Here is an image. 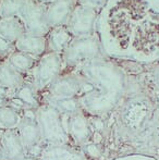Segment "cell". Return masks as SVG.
I'll use <instances>...</instances> for the list:
<instances>
[{
    "mask_svg": "<svg viewBox=\"0 0 159 160\" xmlns=\"http://www.w3.org/2000/svg\"><path fill=\"white\" fill-rule=\"evenodd\" d=\"M95 34L108 58L155 63L159 61V0H108L98 10Z\"/></svg>",
    "mask_w": 159,
    "mask_h": 160,
    "instance_id": "1",
    "label": "cell"
},
{
    "mask_svg": "<svg viewBox=\"0 0 159 160\" xmlns=\"http://www.w3.org/2000/svg\"><path fill=\"white\" fill-rule=\"evenodd\" d=\"M72 71L93 86L77 98L81 109L88 116L102 117L110 112L127 94V73L108 57L85 62Z\"/></svg>",
    "mask_w": 159,
    "mask_h": 160,
    "instance_id": "2",
    "label": "cell"
},
{
    "mask_svg": "<svg viewBox=\"0 0 159 160\" xmlns=\"http://www.w3.org/2000/svg\"><path fill=\"white\" fill-rule=\"evenodd\" d=\"M36 121L44 145H73L64 127V116L50 102L42 100L36 108Z\"/></svg>",
    "mask_w": 159,
    "mask_h": 160,
    "instance_id": "3",
    "label": "cell"
},
{
    "mask_svg": "<svg viewBox=\"0 0 159 160\" xmlns=\"http://www.w3.org/2000/svg\"><path fill=\"white\" fill-rule=\"evenodd\" d=\"M61 56L63 72L72 71L79 65L92 60L107 58L96 34L73 37Z\"/></svg>",
    "mask_w": 159,
    "mask_h": 160,
    "instance_id": "4",
    "label": "cell"
},
{
    "mask_svg": "<svg viewBox=\"0 0 159 160\" xmlns=\"http://www.w3.org/2000/svg\"><path fill=\"white\" fill-rule=\"evenodd\" d=\"M62 72V56L52 51H47L37 59L32 71L25 76V81L32 84L37 93L42 94Z\"/></svg>",
    "mask_w": 159,
    "mask_h": 160,
    "instance_id": "5",
    "label": "cell"
},
{
    "mask_svg": "<svg viewBox=\"0 0 159 160\" xmlns=\"http://www.w3.org/2000/svg\"><path fill=\"white\" fill-rule=\"evenodd\" d=\"M93 89L89 83H87L79 73L75 71L62 72L52 84L42 93L45 99L58 100L67 98H79L84 94Z\"/></svg>",
    "mask_w": 159,
    "mask_h": 160,
    "instance_id": "6",
    "label": "cell"
},
{
    "mask_svg": "<svg viewBox=\"0 0 159 160\" xmlns=\"http://www.w3.org/2000/svg\"><path fill=\"white\" fill-rule=\"evenodd\" d=\"M98 9L77 2L67 23V28L73 37L95 35Z\"/></svg>",
    "mask_w": 159,
    "mask_h": 160,
    "instance_id": "7",
    "label": "cell"
},
{
    "mask_svg": "<svg viewBox=\"0 0 159 160\" xmlns=\"http://www.w3.org/2000/svg\"><path fill=\"white\" fill-rule=\"evenodd\" d=\"M19 18L25 26V32L28 34L46 36L50 31L46 21L45 4L37 0H28L20 12Z\"/></svg>",
    "mask_w": 159,
    "mask_h": 160,
    "instance_id": "8",
    "label": "cell"
},
{
    "mask_svg": "<svg viewBox=\"0 0 159 160\" xmlns=\"http://www.w3.org/2000/svg\"><path fill=\"white\" fill-rule=\"evenodd\" d=\"M64 127L74 146L82 147L91 142L93 128L89 122V116L83 110L69 117L64 116Z\"/></svg>",
    "mask_w": 159,
    "mask_h": 160,
    "instance_id": "9",
    "label": "cell"
},
{
    "mask_svg": "<svg viewBox=\"0 0 159 160\" xmlns=\"http://www.w3.org/2000/svg\"><path fill=\"white\" fill-rule=\"evenodd\" d=\"M17 130L25 152L34 146L42 144V134L36 121V109L27 108L22 110V119Z\"/></svg>",
    "mask_w": 159,
    "mask_h": 160,
    "instance_id": "10",
    "label": "cell"
},
{
    "mask_svg": "<svg viewBox=\"0 0 159 160\" xmlns=\"http://www.w3.org/2000/svg\"><path fill=\"white\" fill-rule=\"evenodd\" d=\"M79 0H50L45 4V14L49 28L67 25Z\"/></svg>",
    "mask_w": 159,
    "mask_h": 160,
    "instance_id": "11",
    "label": "cell"
},
{
    "mask_svg": "<svg viewBox=\"0 0 159 160\" xmlns=\"http://www.w3.org/2000/svg\"><path fill=\"white\" fill-rule=\"evenodd\" d=\"M8 105L14 107L17 110H24L31 108L36 109L42 101L39 100V94L28 82H25L22 86L10 94L6 101Z\"/></svg>",
    "mask_w": 159,
    "mask_h": 160,
    "instance_id": "12",
    "label": "cell"
},
{
    "mask_svg": "<svg viewBox=\"0 0 159 160\" xmlns=\"http://www.w3.org/2000/svg\"><path fill=\"white\" fill-rule=\"evenodd\" d=\"M39 160H86L81 147L74 145H44Z\"/></svg>",
    "mask_w": 159,
    "mask_h": 160,
    "instance_id": "13",
    "label": "cell"
},
{
    "mask_svg": "<svg viewBox=\"0 0 159 160\" xmlns=\"http://www.w3.org/2000/svg\"><path fill=\"white\" fill-rule=\"evenodd\" d=\"M14 50L27 53L35 58H39L48 51L46 36L33 35L25 33L13 44Z\"/></svg>",
    "mask_w": 159,
    "mask_h": 160,
    "instance_id": "14",
    "label": "cell"
},
{
    "mask_svg": "<svg viewBox=\"0 0 159 160\" xmlns=\"http://www.w3.org/2000/svg\"><path fill=\"white\" fill-rule=\"evenodd\" d=\"M0 143L2 145L4 160H15L26 155L17 130H4L0 133Z\"/></svg>",
    "mask_w": 159,
    "mask_h": 160,
    "instance_id": "15",
    "label": "cell"
},
{
    "mask_svg": "<svg viewBox=\"0 0 159 160\" xmlns=\"http://www.w3.org/2000/svg\"><path fill=\"white\" fill-rule=\"evenodd\" d=\"M25 82V76L9 63L7 58L0 59V86L12 93Z\"/></svg>",
    "mask_w": 159,
    "mask_h": 160,
    "instance_id": "16",
    "label": "cell"
},
{
    "mask_svg": "<svg viewBox=\"0 0 159 160\" xmlns=\"http://www.w3.org/2000/svg\"><path fill=\"white\" fill-rule=\"evenodd\" d=\"M46 38L48 44V51L62 55V52L66 50L68 45L72 40L73 36L66 25H62L50 28L49 33L46 35Z\"/></svg>",
    "mask_w": 159,
    "mask_h": 160,
    "instance_id": "17",
    "label": "cell"
},
{
    "mask_svg": "<svg viewBox=\"0 0 159 160\" xmlns=\"http://www.w3.org/2000/svg\"><path fill=\"white\" fill-rule=\"evenodd\" d=\"M25 33V26L19 17L0 18V37L4 40L14 44Z\"/></svg>",
    "mask_w": 159,
    "mask_h": 160,
    "instance_id": "18",
    "label": "cell"
},
{
    "mask_svg": "<svg viewBox=\"0 0 159 160\" xmlns=\"http://www.w3.org/2000/svg\"><path fill=\"white\" fill-rule=\"evenodd\" d=\"M22 119V111L7 102L0 105V130H17Z\"/></svg>",
    "mask_w": 159,
    "mask_h": 160,
    "instance_id": "19",
    "label": "cell"
},
{
    "mask_svg": "<svg viewBox=\"0 0 159 160\" xmlns=\"http://www.w3.org/2000/svg\"><path fill=\"white\" fill-rule=\"evenodd\" d=\"M38 58H35L27 53L21 52V51L13 50L10 55L7 57L8 62L17 70V72H20L21 74H23L24 76H26L32 69L34 68L35 63H36Z\"/></svg>",
    "mask_w": 159,
    "mask_h": 160,
    "instance_id": "20",
    "label": "cell"
},
{
    "mask_svg": "<svg viewBox=\"0 0 159 160\" xmlns=\"http://www.w3.org/2000/svg\"><path fill=\"white\" fill-rule=\"evenodd\" d=\"M44 100L50 102L51 105H53L58 110L60 111V113L62 116H71L73 113H77V111H80L81 106L77 98H67V99H58V100H50V99H44Z\"/></svg>",
    "mask_w": 159,
    "mask_h": 160,
    "instance_id": "21",
    "label": "cell"
},
{
    "mask_svg": "<svg viewBox=\"0 0 159 160\" xmlns=\"http://www.w3.org/2000/svg\"><path fill=\"white\" fill-rule=\"evenodd\" d=\"M28 0H0V18L19 17Z\"/></svg>",
    "mask_w": 159,
    "mask_h": 160,
    "instance_id": "22",
    "label": "cell"
},
{
    "mask_svg": "<svg viewBox=\"0 0 159 160\" xmlns=\"http://www.w3.org/2000/svg\"><path fill=\"white\" fill-rule=\"evenodd\" d=\"M83 150L84 155L91 159H99L102 157V148H100L99 144L95 143H87L81 147Z\"/></svg>",
    "mask_w": 159,
    "mask_h": 160,
    "instance_id": "23",
    "label": "cell"
},
{
    "mask_svg": "<svg viewBox=\"0 0 159 160\" xmlns=\"http://www.w3.org/2000/svg\"><path fill=\"white\" fill-rule=\"evenodd\" d=\"M14 50V46L11 42L0 37V59H4Z\"/></svg>",
    "mask_w": 159,
    "mask_h": 160,
    "instance_id": "24",
    "label": "cell"
},
{
    "mask_svg": "<svg viewBox=\"0 0 159 160\" xmlns=\"http://www.w3.org/2000/svg\"><path fill=\"white\" fill-rule=\"evenodd\" d=\"M149 78H151L152 82L155 84V86L159 89V63L154 64L153 67L151 68Z\"/></svg>",
    "mask_w": 159,
    "mask_h": 160,
    "instance_id": "25",
    "label": "cell"
},
{
    "mask_svg": "<svg viewBox=\"0 0 159 160\" xmlns=\"http://www.w3.org/2000/svg\"><path fill=\"white\" fill-rule=\"evenodd\" d=\"M108 0H79V2H82V3L88 4L91 7H94V8L98 9L99 10L102 6H104Z\"/></svg>",
    "mask_w": 159,
    "mask_h": 160,
    "instance_id": "26",
    "label": "cell"
},
{
    "mask_svg": "<svg viewBox=\"0 0 159 160\" xmlns=\"http://www.w3.org/2000/svg\"><path fill=\"white\" fill-rule=\"evenodd\" d=\"M15 160H39L37 157H33V156H30V155H24L23 157H21V158L19 159H15Z\"/></svg>",
    "mask_w": 159,
    "mask_h": 160,
    "instance_id": "27",
    "label": "cell"
},
{
    "mask_svg": "<svg viewBox=\"0 0 159 160\" xmlns=\"http://www.w3.org/2000/svg\"><path fill=\"white\" fill-rule=\"evenodd\" d=\"M0 160H4V154H3V149H2L1 143H0Z\"/></svg>",
    "mask_w": 159,
    "mask_h": 160,
    "instance_id": "28",
    "label": "cell"
},
{
    "mask_svg": "<svg viewBox=\"0 0 159 160\" xmlns=\"http://www.w3.org/2000/svg\"><path fill=\"white\" fill-rule=\"evenodd\" d=\"M37 1L40 2V3H42V4H47L50 0H37Z\"/></svg>",
    "mask_w": 159,
    "mask_h": 160,
    "instance_id": "29",
    "label": "cell"
},
{
    "mask_svg": "<svg viewBox=\"0 0 159 160\" xmlns=\"http://www.w3.org/2000/svg\"><path fill=\"white\" fill-rule=\"evenodd\" d=\"M0 133H1V130H0Z\"/></svg>",
    "mask_w": 159,
    "mask_h": 160,
    "instance_id": "30",
    "label": "cell"
}]
</instances>
